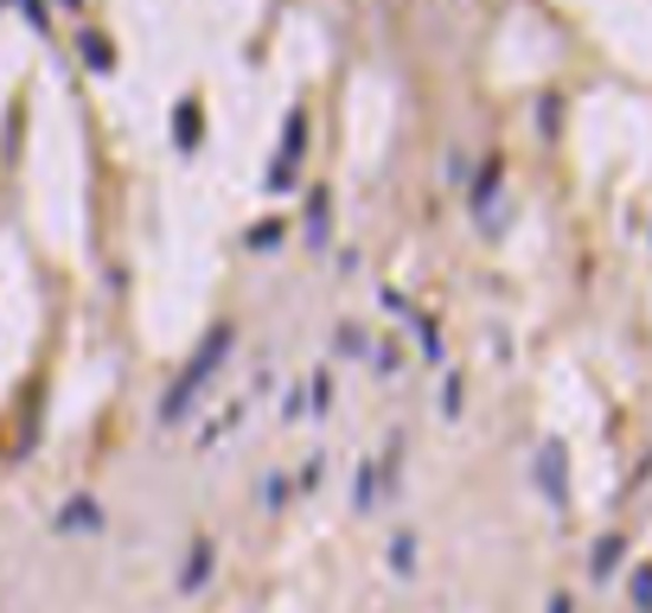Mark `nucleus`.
I'll return each instance as SVG.
<instances>
[{
  "label": "nucleus",
  "instance_id": "obj_1",
  "mask_svg": "<svg viewBox=\"0 0 652 613\" xmlns=\"http://www.w3.org/2000/svg\"><path fill=\"white\" fill-rule=\"evenodd\" d=\"M231 339H237V326H211V332H205V345H199V358L185 364V371H180V383H173V390H167V403H160V415H167V422H180L185 409H192V396H199V390L211 383V371L224 364V352H231Z\"/></svg>",
  "mask_w": 652,
  "mask_h": 613
},
{
  "label": "nucleus",
  "instance_id": "obj_2",
  "mask_svg": "<svg viewBox=\"0 0 652 613\" xmlns=\"http://www.w3.org/2000/svg\"><path fill=\"white\" fill-rule=\"evenodd\" d=\"M301 148H308V115L294 109V115H288V128H282V160H275V185H282V179H288V167L301 160Z\"/></svg>",
  "mask_w": 652,
  "mask_h": 613
},
{
  "label": "nucleus",
  "instance_id": "obj_3",
  "mask_svg": "<svg viewBox=\"0 0 652 613\" xmlns=\"http://www.w3.org/2000/svg\"><path fill=\"white\" fill-rule=\"evenodd\" d=\"M199 134H205V115H199V102L185 97L180 109H173V141H180V148L192 153V148H199Z\"/></svg>",
  "mask_w": 652,
  "mask_h": 613
}]
</instances>
